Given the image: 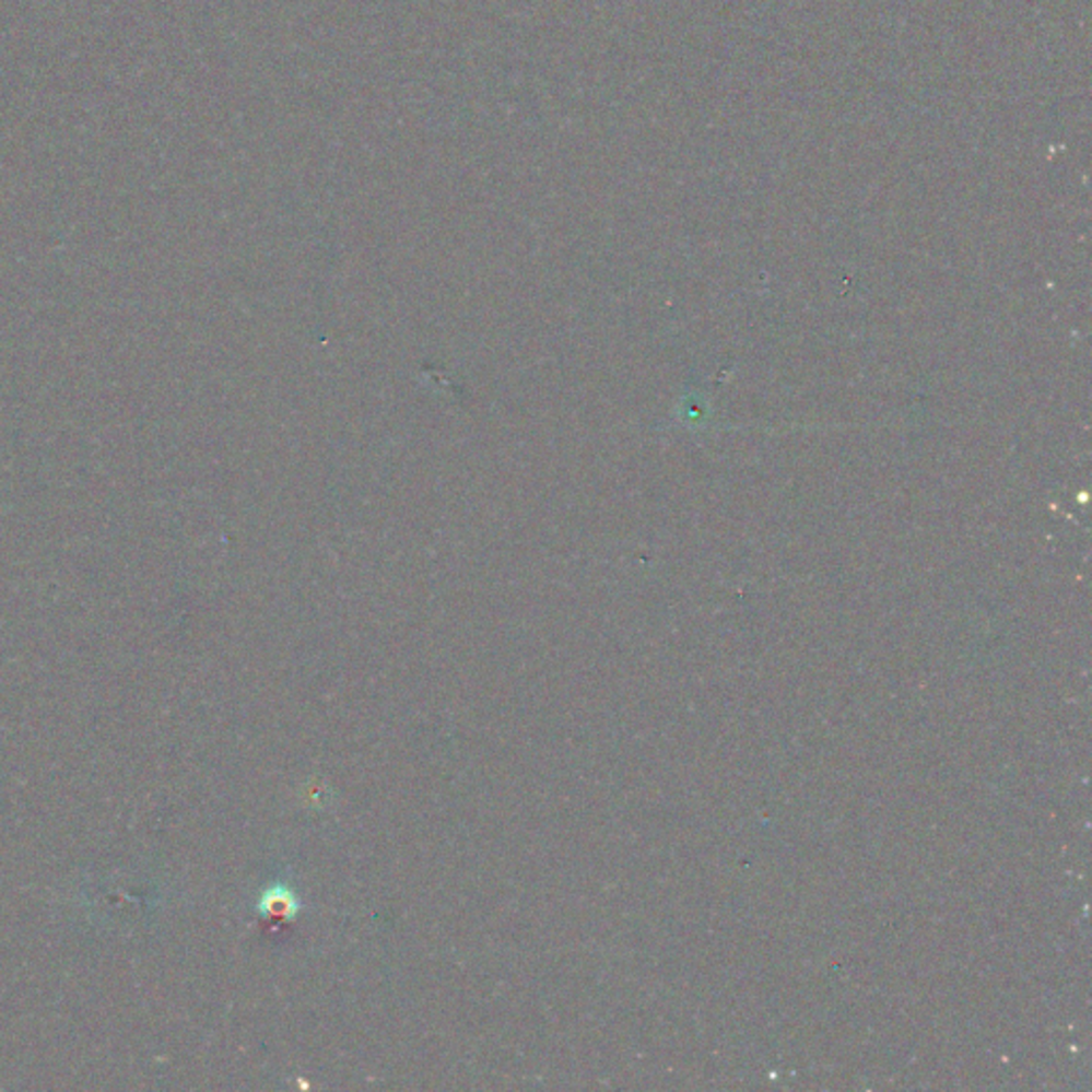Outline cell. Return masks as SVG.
<instances>
[{"label":"cell","mask_w":1092,"mask_h":1092,"mask_svg":"<svg viewBox=\"0 0 1092 1092\" xmlns=\"http://www.w3.org/2000/svg\"><path fill=\"white\" fill-rule=\"evenodd\" d=\"M291 905H293V901L284 899V901H282V912H286ZM265 909H267L269 914H278V912H280V901H267V907H265Z\"/></svg>","instance_id":"6da1fadb"}]
</instances>
